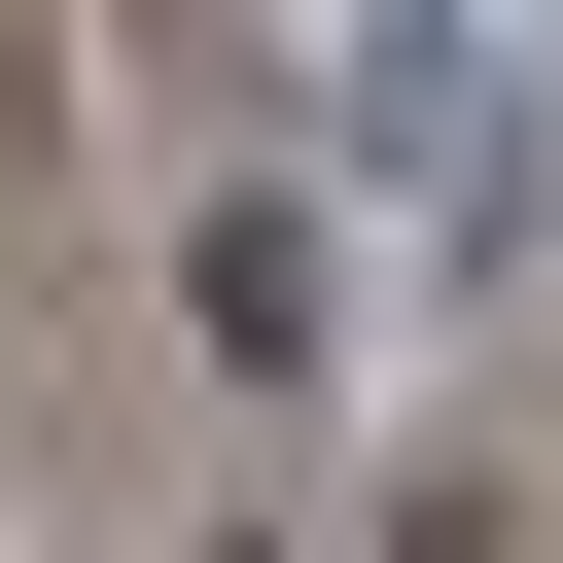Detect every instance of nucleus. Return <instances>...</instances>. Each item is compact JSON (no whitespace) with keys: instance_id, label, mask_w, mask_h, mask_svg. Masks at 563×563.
I'll return each mask as SVG.
<instances>
[{"instance_id":"1","label":"nucleus","mask_w":563,"mask_h":563,"mask_svg":"<svg viewBox=\"0 0 563 563\" xmlns=\"http://www.w3.org/2000/svg\"><path fill=\"white\" fill-rule=\"evenodd\" d=\"M317 141H352V211H493L528 176V0H317Z\"/></svg>"},{"instance_id":"2","label":"nucleus","mask_w":563,"mask_h":563,"mask_svg":"<svg viewBox=\"0 0 563 563\" xmlns=\"http://www.w3.org/2000/svg\"><path fill=\"white\" fill-rule=\"evenodd\" d=\"M176 317H211V387H352V211L317 176H211L176 211Z\"/></svg>"}]
</instances>
